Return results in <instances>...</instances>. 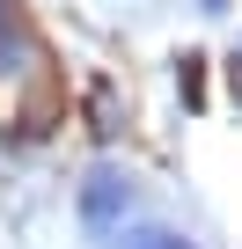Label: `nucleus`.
I'll return each mask as SVG.
<instances>
[{
  "mask_svg": "<svg viewBox=\"0 0 242 249\" xmlns=\"http://www.w3.org/2000/svg\"><path fill=\"white\" fill-rule=\"evenodd\" d=\"M117 198H125V183H117V176L103 169V176L88 183V220H110V213H117Z\"/></svg>",
  "mask_w": 242,
  "mask_h": 249,
  "instance_id": "f257e3e1",
  "label": "nucleus"
}]
</instances>
